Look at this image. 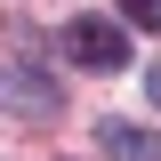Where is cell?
<instances>
[{
	"label": "cell",
	"instance_id": "6da1fadb",
	"mask_svg": "<svg viewBox=\"0 0 161 161\" xmlns=\"http://www.w3.org/2000/svg\"><path fill=\"white\" fill-rule=\"evenodd\" d=\"M64 57L89 64V73H121V64H129V32H121L113 16H80L73 32H64Z\"/></svg>",
	"mask_w": 161,
	"mask_h": 161
},
{
	"label": "cell",
	"instance_id": "7a4b0ae2",
	"mask_svg": "<svg viewBox=\"0 0 161 161\" xmlns=\"http://www.w3.org/2000/svg\"><path fill=\"white\" fill-rule=\"evenodd\" d=\"M57 80H40L32 64H8V73H0V113H24V121H48L57 113Z\"/></svg>",
	"mask_w": 161,
	"mask_h": 161
},
{
	"label": "cell",
	"instance_id": "3957f363",
	"mask_svg": "<svg viewBox=\"0 0 161 161\" xmlns=\"http://www.w3.org/2000/svg\"><path fill=\"white\" fill-rule=\"evenodd\" d=\"M97 145H105L113 161H161V137L137 129V121H97Z\"/></svg>",
	"mask_w": 161,
	"mask_h": 161
},
{
	"label": "cell",
	"instance_id": "277c9868",
	"mask_svg": "<svg viewBox=\"0 0 161 161\" xmlns=\"http://www.w3.org/2000/svg\"><path fill=\"white\" fill-rule=\"evenodd\" d=\"M121 16L137 24V32H161V0H121Z\"/></svg>",
	"mask_w": 161,
	"mask_h": 161
},
{
	"label": "cell",
	"instance_id": "5b68a950",
	"mask_svg": "<svg viewBox=\"0 0 161 161\" xmlns=\"http://www.w3.org/2000/svg\"><path fill=\"white\" fill-rule=\"evenodd\" d=\"M145 97H153V105H161V64H145Z\"/></svg>",
	"mask_w": 161,
	"mask_h": 161
}]
</instances>
